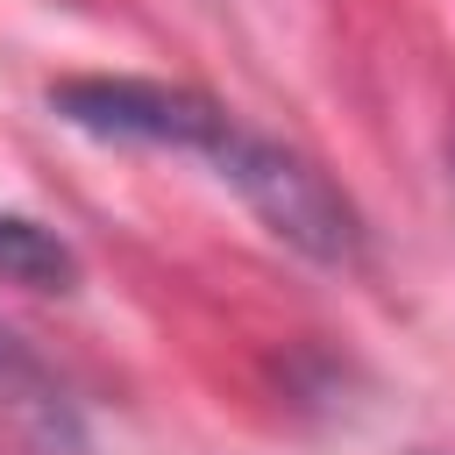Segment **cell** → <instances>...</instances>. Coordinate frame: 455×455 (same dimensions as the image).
I'll use <instances>...</instances> for the list:
<instances>
[{
    "label": "cell",
    "mask_w": 455,
    "mask_h": 455,
    "mask_svg": "<svg viewBox=\"0 0 455 455\" xmlns=\"http://www.w3.org/2000/svg\"><path fill=\"white\" fill-rule=\"evenodd\" d=\"M206 171H213L220 185H235V199H242L284 249H299L306 263L355 270V263L370 256V235H363L355 199H348L313 156H299L291 142L235 121V128L220 135V149L206 156Z\"/></svg>",
    "instance_id": "1"
},
{
    "label": "cell",
    "mask_w": 455,
    "mask_h": 455,
    "mask_svg": "<svg viewBox=\"0 0 455 455\" xmlns=\"http://www.w3.org/2000/svg\"><path fill=\"white\" fill-rule=\"evenodd\" d=\"M50 114L100 135V142H142V149H178V156H213L220 135L235 128V114L192 85L171 78H57L50 85Z\"/></svg>",
    "instance_id": "2"
},
{
    "label": "cell",
    "mask_w": 455,
    "mask_h": 455,
    "mask_svg": "<svg viewBox=\"0 0 455 455\" xmlns=\"http://www.w3.org/2000/svg\"><path fill=\"white\" fill-rule=\"evenodd\" d=\"M0 277L21 284V291H71L78 284V249L28 220V213H0Z\"/></svg>",
    "instance_id": "4"
},
{
    "label": "cell",
    "mask_w": 455,
    "mask_h": 455,
    "mask_svg": "<svg viewBox=\"0 0 455 455\" xmlns=\"http://www.w3.org/2000/svg\"><path fill=\"white\" fill-rule=\"evenodd\" d=\"M0 419L36 448V455H85V405L71 398V384L0 320Z\"/></svg>",
    "instance_id": "3"
}]
</instances>
